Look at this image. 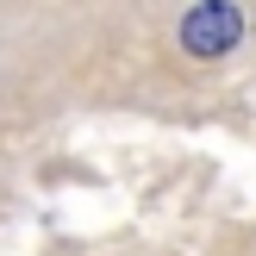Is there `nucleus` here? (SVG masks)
<instances>
[{
    "instance_id": "f257e3e1",
    "label": "nucleus",
    "mask_w": 256,
    "mask_h": 256,
    "mask_svg": "<svg viewBox=\"0 0 256 256\" xmlns=\"http://www.w3.org/2000/svg\"><path fill=\"white\" fill-rule=\"evenodd\" d=\"M238 38H244V12H238L232 0H200V6L182 19V50H188V56H200V62L225 56Z\"/></svg>"
}]
</instances>
